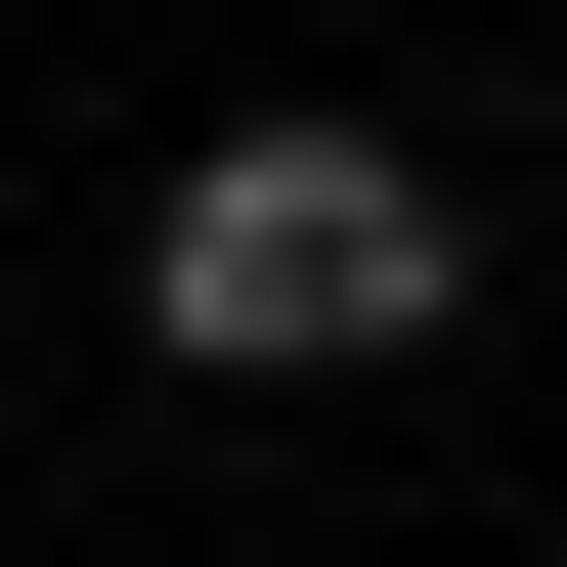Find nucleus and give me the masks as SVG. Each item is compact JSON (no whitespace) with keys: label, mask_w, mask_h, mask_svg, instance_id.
<instances>
[{"label":"nucleus","mask_w":567,"mask_h":567,"mask_svg":"<svg viewBox=\"0 0 567 567\" xmlns=\"http://www.w3.org/2000/svg\"><path fill=\"white\" fill-rule=\"evenodd\" d=\"M436 306H481V175L350 132V87H262V132L132 175V350L175 393H350V350H436Z\"/></svg>","instance_id":"nucleus-1"}]
</instances>
